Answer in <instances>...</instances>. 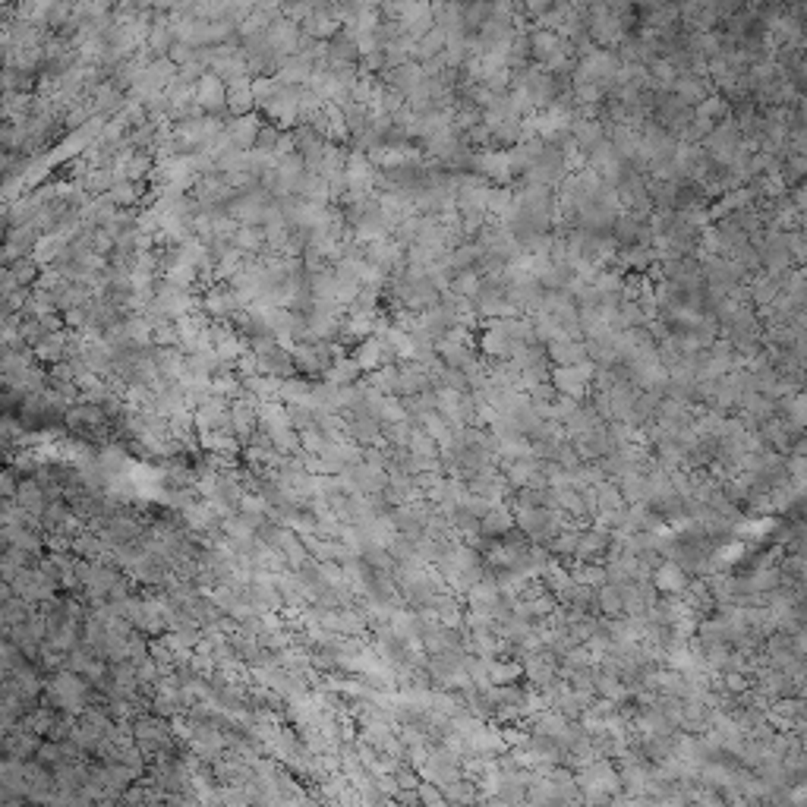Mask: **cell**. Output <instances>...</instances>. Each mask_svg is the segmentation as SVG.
Here are the masks:
<instances>
[{"instance_id": "7a4b0ae2", "label": "cell", "mask_w": 807, "mask_h": 807, "mask_svg": "<svg viewBox=\"0 0 807 807\" xmlns=\"http://www.w3.org/2000/svg\"><path fill=\"white\" fill-rule=\"evenodd\" d=\"M656 587H663L668 593L681 590V587H685V574H681V568H675V565H666V568L656 574Z\"/></svg>"}, {"instance_id": "6da1fadb", "label": "cell", "mask_w": 807, "mask_h": 807, "mask_svg": "<svg viewBox=\"0 0 807 807\" xmlns=\"http://www.w3.org/2000/svg\"><path fill=\"white\" fill-rule=\"evenodd\" d=\"M50 697H54V703H60L63 710H82L85 700H89V685H85L82 678H79V672H63L54 678V685H50Z\"/></svg>"}]
</instances>
